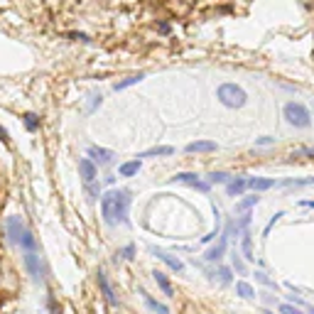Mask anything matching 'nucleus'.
I'll return each instance as SVG.
<instances>
[{
  "instance_id": "14",
  "label": "nucleus",
  "mask_w": 314,
  "mask_h": 314,
  "mask_svg": "<svg viewBox=\"0 0 314 314\" xmlns=\"http://www.w3.org/2000/svg\"><path fill=\"white\" fill-rule=\"evenodd\" d=\"M143 78H145V74H143V71H138V74H133V76H125L123 81H118L113 89H115V91H123V89H128V86L138 84V81H143Z\"/></svg>"
},
{
  "instance_id": "9",
  "label": "nucleus",
  "mask_w": 314,
  "mask_h": 314,
  "mask_svg": "<svg viewBox=\"0 0 314 314\" xmlns=\"http://www.w3.org/2000/svg\"><path fill=\"white\" fill-rule=\"evenodd\" d=\"M246 187H250L253 191H265L275 187V180H268V177H253V180H246Z\"/></svg>"
},
{
  "instance_id": "27",
  "label": "nucleus",
  "mask_w": 314,
  "mask_h": 314,
  "mask_svg": "<svg viewBox=\"0 0 314 314\" xmlns=\"http://www.w3.org/2000/svg\"><path fill=\"white\" fill-rule=\"evenodd\" d=\"M219 278H221V282H224V285H228V282H231V270L221 268V270H219Z\"/></svg>"
},
{
  "instance_id": "21",
  "label": "nucleus",
  "mask_w": 314,
  "mask_h": 314,
  "mask_svg": "<svg viewBox=\"0 0 314 314\" xmlns=\"http://www.w3.org/2000/svg\"><path fill=\"white\" fill-rule=\"evenodd\" d=\"M228 177L231 174H226V172H211L209 174V184H224V182H228Z\"/></svg>"
},
{
  "instance_id": "29",
  "label": "nucleus",
  "mask_w": 314,
  "mask_h": 314,
  "mask_svg": "<svg viewBox=\"0 0 314 314\" xmlns=\"http://www.w3.org/2000/svg\"><path fill=\"white\" fill-rule=\"evenodd\" d=\"M272 143H275V140H272V138H268V135H263V138H258V140H256V145H272Z\"/></svg>"
},
{
  "instance_id": "13",
  "label": "nucleus",
  "mask_w": 314,
  "mask_h": 314,
  "mask_svg": "<svg viewBox=\"0 0 314 314\" xmlns=\"http://www.w3.org/2000/svg\"><path fill=\"white\" fill-rule=\"evenodd\" d=\"M140 172V160H130V162H123L121 167H118V174L121 177H135Z\"/></svg>"
},
{
  "instance_id": "3",
  "label": "nucleus",
  "mask_w": 314,
  "mask_h": 314,
  "mask_svg": "<svg viewBox=\"0 0 314 314\" xmlns=\"http://www.w3.org/2000/svg\"><path fill=\"white\" fill-rule=\"evenodd\" d=\"M282 113H285V118H287V123L295 125V128H309V123H312V118H309V111L304 108L302 103H287L285 108H282Z\"/></svg>"
},
{
  "instance_id": "20",
  "label": "nucleus",
  "mask_w": 314,
  "mask_h": 314,
  "mask_svg": "<svg viewBox=\"0 0 314 314\" xmlns=\"http://www.w3.org/2000/svg\"><path fill=\"white\" fill-rule=\"evenodd\" d=\"M243 256H246V260H253L256 256H253V241H250V233H243Z\"/></svg>"
},
{
  "instance_id": "32",
  "label": "nucleus",
  "mask_w": 314,
  "mask_h": 314,
  "mask_svg": "<svg viewBox=\"0 0 314 314\" xmlns=\"http://www.w3.org/2000/svg\"><path fill=\"white\" fill-rule=\"evenodd\" d=\"M265 314H275V312H265Z\"/></svg>"
},
{
  "instance_id": "5",
  "label": "nucleus",
  "mask_w": 314,
  "mask_h": 314,
  "mask_svg": "<svg viewBox=\"0 0 314 314\" xmlns=\"http://www.w3.org/2000/svg\"><path fill=\"white\" fill-rule=\"evenodd\" d=\"M96 280H99V287H101L103 297H106V302L111 304V307H118V297H115V290H113V285L108 282V275H106V270H99Z\"/></svg>"
},
{
  "instance_id": "17",
  "label": "nucleus",
  "mask_w": 314,
  "mask_h": 314,
  "mask_svg": "<svg viewBox=\"0 0 314 314\" xmlns=\"http://www.w3.org/2000/svg\"><path fill=\"white\" fill-rule=\"evenodd\" d=\"M172 182H182V184H197V182H199V177H197L194 172H177V174L172 177Z\"/></svg>"
},
{
  "instance_id": "1",
  "label": "nucleus",
  "mask_w": 314,
  "mask_h": 314,
  "mask_svg": "<svg viewBox=\"0 0 314 314\" xmlns=\"http://www.w3.org/2000/svg\"><path fill=\"white\" fill-rule=\"evenodd\" d=\"M130 191L128 189H111L101 197V213L108 226L128 224V209H130Z\"/></svg>"
},
{
  "instance_id": "15",
  "label": "nucleus",
  "mask_w": 314,
  "mask_h": 314,
  "mask_svg": "<svg viewBox=\"0 0 314 314\" xmlns=\"http://www.w3.org/2000/svg\"><path fill=\"white\" fill-rule=\"evenodd\" d=\"M243 189H246V180H243V177H238V180H233V182H228V187H226L228 197H238V194H243Z\"/></svg>"
},
{
  "instance_id": "11",
  "label": "nucleus",
  "mask_w": 314,
  "mask_h": 314,
  "mask_svg": "<svg viewBox=\"0 0 314 314\" xmlns=\"http://www.w3.org/2000/svg\"><path fill=\"white\" fill-rule=\"evenodd\" d=\"M152 278H155L157 287H160V290L165 292V295H167V297H172V295H174V290H172V282L167 280V275H165V272H162V270H155V272H152Z\"/></svg>"
},
{
  "instance_id": "25",
  "label": "nucleus",
  "mask_w": 314,
  "mask_h": 314,
  "mask_svg": "<svg viewBox=\"0 0 314 314\" xmlns=\"http://www.w3.org/2000/svg\"><path fill=\"white\" fill-rule=\"evenodd\" d=\"M233 268L238 270V272H241V275H246V263H243V260L238 258V256H235V253H233Z\"/></svg>"
},
{
  "instance_id": "28",
  "label": "nucleus",
  "mask_w": 314,
  "mask_h": 314,
  "mask_svg": "<svg viewBox=\"0 0 314 314\" xmlns=\"http://www.w3.org/2000/svg\"><path fill=\"white\" fill-rule=\"evenodd\" d=\"M256 278H258L263 285H270V287H275V282L270 280V278H265V272H256Z\"/></svg>"
},
{
  "instance_id": "6",
  "label": "nucleus",
  "mask_w": 314,
  "mask_h": 314,
  "mask_svg": "<svg viewBox=\"0 0 314 314\" xmlns=\"http://www.w3.org/2000/svg\"><path fill=\"white\" fill-rule=\"evenodd\" d=\"M113 157H115L113 150H106V147H99V145L89 147V160L93 162V165H101V167L103 165H111Z\"/></svg>"
},
{
  "instance_id": "23",
  "label": "nucleus",
  "mask_w": 314,
  "mask_h": 314,
  "mask_svg": "<svg viewBox=\"0 0 314 314\" xmlns=\"http://www.w3.org/2000/svg\"><path fill=\"white\" fill-rule=\"evenodd\" d=\"M121 256H123L125 260H133L135 258V246H133V243H128V246L121 250Z\"/></svg>"
},
{
  "instance_id": "18",
  "label": "nucleus",
  "mask_w": 314,
  "mask_h": 314,
  "mask_svg": "<svg viewBox=\"0 0 314 314\" xmlns=\"http://www.w3.org/2000/svg\"><path fill=\"white\" fill-rule=\"evenodd\" d=\"M23 123H25V128H27L30 133H34V130L40 128V118H37L34 113H25V115H23Z\"/></svg>"
},
{
  "instance_id": "12",
  "label": "nucleus",
  "mask_w": 314,
  "mask_h": 314,
  "mask_svg": "<svg viewBox=\"0 0 314 314\" xmlns=\"http://www.w3.org/2000/svg\"><path fill=\"white\" fill-rule=\"evenodd\" d=\"M174 152V147L169 145H157V147H150V150H145V152H140L138 157H169Z\"/></svg>"
},
{
  "instance_id": "19",
  "label": "nucleus",
  "mask_w": 314,
  "mask_h": 314,
  "mask_svg": "<svg viewBox=\"0 0 314 314\" xmlns=\"http://www.w3.org/2000/svg\"><path fill=\"white\" fill-rule=\"evenodd\" d=\"M235 292L241 295V297H246V300H250V297H256V290L248 285V282H238L235 285Z\"/></svg>"
},
{
  "instance_id": "2",
  "label": "nucleus",
  "mask_w": 314,
  "mask_h": 314,
  "mask_svg": "<svg viewBox=\"0 0 314 314\" xmlns=\"http://www.w3.org/2000/svg\"><path fill=\"white\" fill-rule=\"evenodd\" d=\"M216 99L224 103L226 108H241V106H246V101H248L246 91L241 89V86H235V84H224V86H219Z\"/></svg>"
},
{
  "instance_id": "22",
  "label": "nucleus",
  "mask_w": 314,
  "mask_h": 314,
  "mask_svg": "<svg viewBox=\"0 0 314 314\" xmlns=\"http://www.w3.org/2000/svg\"><path fill=\"white\" fill-rule=\"evenodd\" d=\"M258 204V197H248V199H243V202H238V211H246V209H250V206H256Z\"/></svg>"
},
{
  "instance_id": "24",
  "label": "nucleus",
  "mask_w": 314,
  "mask_h": 314,
  "mask_svg": "<svg viewBox=\"0 0 314 314\" xmlns=\"http://www.w3.org/2000/svg\"><path fill=\"white\" fill-rule=\"evenodd\" d=\"M280 314H302L295 304H280Z\"/></svg>"
},
{
  "instance_id": "7",
  "label": "nucleus",
  "mask_w": 314,
  "mask_h": 314,
  "mask_svg": "<svg viewBox=\"0 0 314 314\" xmlns=\"http://www.w3.org/2000/svg\"><path fill=\"white\" fill-rule=\"evenodd\" d=\"M78 174H81V180L86 182V184H91V182L96 180L99 169H96V165L91 162L89 157H84V160H78Z\"/></svg>"
},
{
  "instance_id": "31",
  "label": "nucleus",
  "mask_w": 314,
  "mask_h": 314,
  "mask_svg": "<svg viewBox=\"0 0 314 314\" xmlns=\"http://www.w3.org/2000/svg\"><path fill=\"white\" fill-rule=\"evenodd\" d=\"M96 106H101V96H93V101H91V111H93Z\"/></svg>"
},
{
  "instance_id": "4",
  "label": "nucleus",
  "mask_w": 314,
  "mask_h": 314,
  "mask_svg": "<svg viewBox=\"0 0 314 314\" xmlns=\"http://www.w3.org/2000/svg\"><path fill=\"white\" fill-rule=\"evenodd\" d=\"M233 228H235L233 224H228V226H226V231H224V235L219 238V243H216V246H213V248H209L204 258H206V260H211V263H213V260H221V256H224L226 246H228V235L233 233Z\"/></svg>"
},
{
  "instance_id": "8",
  "label": "nucleus",
  "mask_w": 314,
  "mask_h": 314,
  "mask_svg": "<svg viewBox=\"0 0 314 314\" xmlns=\"http://www.w3.org/2000/svg\"><path fill=\"white\" fill-rule=\"evenodd\" d=\"M152 253H155V258H160L165 265H167V268L174 270V272H182V270H184V263H182L180 258L169 256V253H165V250H152Z\"/></svg>"
},
{
  "instance_id": "26",
  "label": "nucleus",
  "mask_w": 314,
  "mask_h": 314,
  "mask_svg": "<svg viewBox=\"0 0 314 314\" xmlns=\"http://www.w3.org/2000/svg\"><path fill=\"white\" fill-rule=\"evenodd\" d=\"M282 216H285V213H282V211H278V213H275V216H272V219H270V224H268V226H265V235H268V233H270V228H272V226L278 224V221H280Z\"/></svg>"
},
{
  "instance_id": "33",
  "label": "nucleus",
  "mask_w": 314,
  "mask_h": 314,
  "mask_svg": "<svg viewBox=\"0 0 314 314\" xmlns=\"http://www.w3.org/2000/svg\"><path fill=\"white\" fill-rule=\"evenodd\" d=\"M312 314H314V309H312Z\"/></svg>"
},
{
  "instance_id": "10",
  "label": "nucleus",
  "mask_w": 314,
  "mask_h": 314,
  "mask_svg": "<svg viewBox=\"0 0 314 314\" xmlns=\"http://www.w3.org/2000/svg\"><path fill=\"white\" fill-rule=\"evenodd\" d=\"M184 150L191 152V155H194V152H213V150H216V143H213V140H197V143H189Z\"/></svg>"
},
{
  "instance_id": "30",
  "label": "nucleus",
  "mask_w": 314,
  "mask_h": 314,
  "mask_svg": "<svg viewBox=\"0 0 314 314\" xmlns=\"http://www.w3.org/2000/svg\"><path fill=\"white\" fill-rule=\"evenodd\" d=\"M0 140H3V143H5V145H8V143H10V138H8V130H5V128H3V125H0Z\"/></svg>"
},
{
  "instance_id": "16",
  "label": "nucleus",
  "mask_w": 314,
  "mask_h": 314,
  "mask_svg": "<svg viewBox=\"0 0 314 314\" xmlns=\"http://www.w3.org/2000/svg\"><path fill=\"white\" fill-rule=\"evenodd\" d=\"M145 295V292H143ZM145 304L152 309V312H157V314H169V307L167 304H162V302H157V300H152L150 295H145Z\"/></svg>"
}]
</instances>
